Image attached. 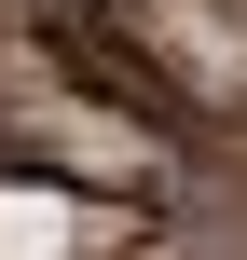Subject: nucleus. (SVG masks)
Masks as SVG:
<instances>
[{
  "label": "nucleus",
  "instance_id": "f257e3e1",
  "mask_svg": "<svg viewBox=\"0 0 247 260\" xmlns=\"http://www.w3.org/2000/svg\"><path fill=\"white\" fill-rule=\"evenodd\" d=\"M0 260H69V192H0Z\"/></svg>",
  "mask_w": 247,
  "mask_h": 260
}]
</instances>
